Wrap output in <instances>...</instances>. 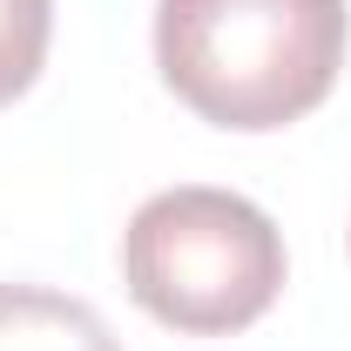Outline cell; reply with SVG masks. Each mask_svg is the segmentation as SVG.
I'll return each instance as SVG.
<instances>
[{
	"instance_id": "1",
	"label": "cell",
	"mask_w": 351,
	"mask_h": 351,
	"mask_svg": "<svg viewBox=\"0 0 351 351\" xmlns=\"http://www.w3.org/2000/svg\"><path fill=\"white\" fill-rule=\"evenodd\" d=\"M345 0H156V68L217 129H284L345 68Z\"/></svg>"
},
{
	"instance_id": "2",
	"label": "cell",
	"mask_w": 351,
	"mask_h": 351,
	"mask_svg": "<svg viewBox=\"0 0 351 351\" xmlns=\"http://www.w3.org/2000/svg\"><path fill=\"white\" fill-rule=\"evenodd\" d=\"M122 284L156 324L223 338L257 324L284 291V237L250 196L176 182L122 230Z\"/></svg>"
},
{
	"instance_id": "3",
	"label": "cell",
	"mask_w": 351,
	"mask_h": 351,
	"mask_svg": "<svg viewBox=\"0 0 351 351\" xmlns=\"http://www.w3.org/2000/svg\"><path fill=\"white\" fill-rule=\"evenodd\" d=\"M0 351H122V338L68 291L0 284Z\"/></svg>"
},
{
	"instance_id": "4",
	"label": "cell",
	"mask_w": 351,
	"mask_h": 351,
	"mask_svg": "<svg viewBox=\"0 0 351 351\" xmlns=\"http://www.w3.org/2000/svg\"><path fill=\"white\" fill-rule=\"evenodd\" d=\"M47 34H54V0H0V108L34 88Z\"/></svg>"
}]
</instances>
